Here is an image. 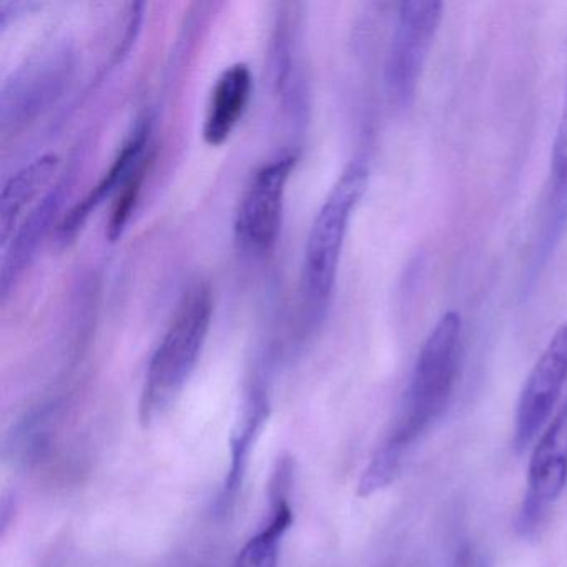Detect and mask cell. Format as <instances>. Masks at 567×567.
Returning <instances> with one entry per match:
<instances>
[{
  "mask_svg": "<svg viewBox=\"0 0 567 567\" xmlns=\"http://www.w3.org/2000/svg\"><path fill=\"white\" fill-rule=\"evenodd\" d=\"M295 167L293 157H280L255 172L241 195L235 220L237 238L245 248L267 251L277 241L284 215L285 192Z\"/></svg>",
  "mask_w": 567,
  "mask_h": 567,
  "instance_id": "6",
  "label": "cell"
},
{
  "mask_svg": "<svg viewBox=\"0 0 567 567\" xmlns=\"http://www.w3.org/2000/svg\"><path fill=\"white\" fill-rule=\"evenodd\" d=\"M550 181L553 184L544 207L543 228L534 254V270L549 260L567 228V175L550 177Z\"/></svg>",
  "mask_w": 567,
  "mask_h": 567,
  "instance_id": "13",
  "label": "cell"
},
{
  "mask_svg": "<svg viewBox=\"0 0 567 567\" xmlns=\"http://www.w3.org/2000/svg\"><path fill=\"white\" fill-rule=\"evenodd\" d=\"M58 162L55 155L38 158L6 185L4 192H2V202H0V225H2L4 244L8 241L22 208L48 184L58 167Z\"/></svg>",
  "mask_w": 567,
  "mask_h": 567,
  "instance_id": "12",
  "label": "cell"
},
{
  "mask_svg": "<svg viewBox=\"0 0 567 567\" xmlns=\"http://www.w3.org/2000/svg\"><path fill=\"white\" fill-rule=\"evenodd\" d=\"M147 135L148 128L142 125V127H138L137 131L132 134V137L125 142L121 154L117 155V158H115L112 167L109 168L105 177L99 182L97 187H95L81 204L75 205L74 210L65 218L64 225H62L61 228L65 238L74 235L75 231L84 225V221L87 220L92 210H94L114 188L118 187L121 181H125V178L132 174V171L141 164V155L142 152H144L145 144H147Z\"/></svg>",
  "mask_w": 567,
  "mask_h": 567,
  "instance_id": "11",
  "label": "cell"
},
{
  "mask_svg": "<svg viewBox=\"0 0 567 567\" xmlns=\"http://www.w3.org/2000/svg\"><path fill=\"white\" fill-rule=\"evenodd\" d=\"M290 473L287 464H280V470L275 474L274 513L270 520L241 547L231 567H278L281 540L293 523V511L287 499Z\"/></svg>",
  "mask_w": 567,
  "mask_h": 567,
  "instance_id": "10",
  "label": "cell"
},
{
  "mask_svg": "<svg viewBox=\"0 0 567 567\" xmlns=\"http://www.w3.org/2000/svg\"><path fill=\"white\" fill-rule=\"evenodd\" d=\"M443 2L413 0L400 6L386 64L391 102L408 107L416 97L434 39L443 21Z\"/></svg>",
  "mask_w": 567,
  "mask_h": 567,
  "instance_id": "4",
  "label": "cell"
},
{
  "mask_svg": "<svg viewBox=\"0 0 567 567\" xmlns=\"http://www.w3.org/2000/svg\"><path fill=\"white\" fill-rule=\"evenodd\" d=\"M370 168L354 161L344 168L311 225L305 254V285L313 308H324L333 291L338 265L354 208L363 198Z\"/></svg>",
  "mask_w": 567,
  "mask_h": 567,
  "instance_id": "3",
  "label": "cell"
},
{
  "mask_svg": "<svg viewBox=\"0 0 567 567\" xmlns=\"http://www.w3.org/2000/svg\"><path fill=\"white\" fill-rule=\"evenodd\" d=\"M567 483V401L530 456L527 489L517 527L524 536L536 533L549 516Z\"/></svg>",
  "mask_w": 567,
  "mask_h": 567,
  "instance_id": "5",
  "label": "cell"
},
{
  "mask_svg": "<svg viewBox=\"0 0 567 567\" xmlns=\"http://www.w3.org/2000/svg\"><path fill=\"white\" fill-rule=\"evenodd\" d=\"M251 72L247 64L230 65L215 82L205 115L204 137L212 147L228 141L247 111L251 95Z\"/></svg>",
  "mask_w": 567,
  "mask_h": 567,
  "instance_id": "8",
  "label": "cell"
},
{
  "mask_svg": "<svg viewBox=\"0 0 567 567\" xmlns=\"http://www.w3.org/2000/svg\"><path fill=\"white\" fill-rule=\"evenodd\" d=\"M142 177H144V165H137L128 175L127 181L124 182L122 187L121 197H118L117 204H115L114 212H112L111 228H109V235L111 238H117L118 235L124 230L125 224L131 217L132 208H134L135 200L138 197V190H141Z\"/></svg>",
  "mask_w": 567,
  "mask_h": 567,
  "instance_id": "14",
  "label": "cell"
},
{
  "mask_svg": "<svg viewBox=\"0 0 567 567\" xmlns=\"http://www.w3.org/2000/svg\"><path fill=\"white\" fill-rule=\"evenodd\" d=\"M268 414H270V404H268L267 396L264 391L255 390L244 414H241V420L238 421L237 430L231 434L230 467H228V474L217 503L220 514H227L237 501L241 484L247 476L251 451L268 421Z\"/></svg>",
  "mask_w": 567,
  "mask_h": 567,
  "instance_id": "9",
  "label": "cell"
},
{
  "mask_svg": "<svg viewBox=\"0 0 567 567\" xmlns=\"http://www.w3.org/2000/svg\"><path fill=\"white\" fill-rule=\"evenodd\" d=\"M560 175H567V89L556 138L553 142V152H550V177H560Z\"/></svg>",
  "mask_w": 567,
  "mask_h": 567,
  "instance_id": "15",
  "label": "cell"
},
{
  "mask_svg": "<svg viewBox=\"0 0 567 567\" xmlns=\"http://www.w3.org/2000/svg\"><path fill=\"white\" fill-rule=\"evenodd\" d=\"M463 321L446 311L427 334L417 354L400 416L378 447L358 484L361 497L390 486L403 470L417 441L443 416L453 398L460 371Z\"/></svg>",
  "mask_w": 567,
  "mask_h": 567,
  "instance_id": "1",
  "label": "cell"
},
{
  "mask_svg": "<svg viewBox=\"0 0 567 567\" xmlns=\"http://www.w3.org/2000/svg\"><path fill=\"white\" fill-rule=\"evenodd\" d=\"M454 567H471V556L467 550H463V553L457 556L456 564Z\"/></svg>",
  "mask_w": 567,
  "mask_h": 567,
  "instance_id": "16",
  "label": "cell"
},
{
  "mask_svg": "<svg viewBox=\"0 0 567 567\" xmlns=\"http://www.w3.org/2000/svg\"><path fill=\"white\" fill-rule=\"evenodd\" d=\"M210 288L195 285L185 293L177 313L148 364L141 398V421H154L184 390L197 367L212 323Z\"/></svg>",
  "mask_w": 567,
  "mask_h": 567,
  "instance_id": "2",
  "label": "cell"
},
{
  "mask_svg": "<svg viewBox=\"0 0 567 567\" xmlns=\"http://www.w3.org/2000/svg\"><path fill=\"white\" fill-rule=\"evenodd\" d=\"M567 381V323L560 324L530 370L516 413V446L530 441L549 420Z\"/></svg>",
  "mask_w": 567,
  "mask_h": 567,
  "instance_id": "7",
  "label": "cell"
}]
</instances>
